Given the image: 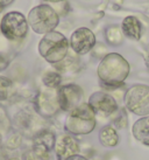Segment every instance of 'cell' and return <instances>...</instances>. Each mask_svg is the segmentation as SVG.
<instances>
[{"label": "cell", "mask_w": 149, "mask_h": 160, "mask_svg": "<svg viewBox=\"0 0 149 160\" xmlns=\"http://www.w3.org/2000/svg\"><path fill=\"white\" fill-rule=\"evenodd\" d=\"M129 63L120 54H107L98 66V77L106 88H118L129 75Z\"/></svg>", "instance_id": "1"}, {"label": "cell", "mask_w": 149, "mask_h": 160, "mask_svg": "<svg viewBox=\"0 0 149 160\" xmlns=\"http://www.w3.org/2000/svg\"><path fill=\"white\" fill-rule=\"evenodd\" d=\"M96 113L89 104L82 103L74 111L69 112L64 128L69 133L82 136L91 133L96 129Z\"/></svg>", "instance_id": "2"}, {"label": "cell", "mask_w": 149, "mask_h": 160, "mask_svg": "<svg viewBox=\"0 0 149 160\" xmlns=\"http://www.w3.org/2000/svg\"><path fill=\"white\" fill-rule=\"evenodd\" d=\"M69 49L68 39L60 32H50L39 43L41 56L49 63H58L65 58Z\"/></svg>", "instance_id": "3"}, {"label": "cell", "mask_w": 149, "mask_h": 160, "mask_svg": "<svg viewBox=\"0 0 149 160\" xmlns=\"http://www.w3.org/2000/svg\"><path fill=\"white\" fill-rule=\"evenodd\" d=\"M28 25L37 34H48L53 32L60 22L56 11L48 5H40L28 14Z\"/></svg>", "instance_id": "4"}, {"label": "cell", "mask_w": 149, "mask_h": 160, "mask_svg": "<svg viewBox=\"0 0 149 160\" xmlns=\"http://www.w3.org/2000/svg\"><path fill=\"white\" fill-rule=\"evenodd\" d=\"M125 105L137 116H149V87L143 84L133 85L125 93Z\"/></svg>", "instance_id": "5"}, {"label": "cell", "mask_w": 149, "mask_h": 160, "mask_svg": "<svg viewBox=\"0 0 149 160\" xmlns=\"http://www.w3.org/2000/svg\"><path fill=\"white\" fill-rule=\"evenodd\" d=\"M0 29L9 40H21L28 32V21L20 12H9L1 19Z\"/></svg>", "instance_id": "6"}, {"label": "cell", "mask_w": 149, "mask_h": 160, "mask_svg": "<svg viewBox=\"0 0 149 160\" xmlns=\"http://www.w3.org/2000/svg\"><path fill=\"white\" fill-rule=\"evenodd\" d=\"M58 103L62 110L68 112L74 111L76 108L82 104L83 99V90L76 84L63 85L57 90Z\"/></svg>", "instance_id": "7"}, {"label": "cell", "mask_w": 149, "mask_h": 160, "mask_svg": "<svg viewBox=\"0 0 149 160\" xmlns=\"http://www.w3.org/2000/svg\"><path fill=\"white\" fill-rule=\"evenodd\" d=\"M96 45V36L89 28L82 27L72 33L70 39V46L74 53L79 55L88 54Z\"/></svg>", "instance_id": "8"}, {"label": "cell", "mask_w": 149, "mask_h": 160, "mask_svg": "<svg viewBox=\"0 0 149 160\" xmlns=\"http://www.w3.org/2000/svg\"><path fill=\"white\" fill-rule=\"evenodd\" d=\"M89 105L94 113L110 116L118 110V104L111 95L103 91H97L90 96Z\"/></svg>", "instance_id": "9"}, {"label": "cell", "mask_w": 149, "mask_h": 160, "mask_svg": "<svg viewBox=\"0 0 149 160\" xmlns=\"http://www.w3.org/2000/svg\"><path fill=\"white\" fill-rule=\"evenodd\" d=\"M54 148L60 160H66L70 157L78 154L79 152L78 142L69 133H62L56 137Z\"/></svg>", "instance_id": "10"}, {"label": "cell", "mask_w": 149, "mask_h": 160, "mask_svg": "<svg viewBox=\"0 0 149 160\" xmlns=\"http://www.w3.org/2000/svg\"><path fill=\"white\" fill-rule=\"evenodd\" d=\"M36 104H37L39 112L42 116H46V117H51L61 109L60 103H58L57 91L55 89L42 91L37 97Z\"/></svg>", "instance_id": "11"}, {"label": "cell", "mask_w": 149, "mask_h": 160, "mask_svg": "<svg viewBox=\"0 0 149 160\" xmlns=\"http://www.w3.org/2000/svg\"><path fill=\"white\" fill-rule=\"evenodd\" d=\"M132 132L137 142L149 146V116H145L136 120L133 125Z\"/></svg>", "instance_id": "12"}, {"label": "cell", "mask_w": 149, "mask_h": 160, "mask_svg": "<svg viewBox=\"0 0 149 160\" xmlns=\"http://www.w3.org/2000/svg\"><path fill=\"white\" fill-rule=\"evenodd\" d=\"M121 29L123 34L132 40H140L142 27L139 19L135 17H127L123 19Z\"/></svg>", "instance_id": "13"}, {"label": "cell", "mask_w": 149, "mask_h": 160, "mask_svg": "<svg viewBox=\"0 0 149 160\" xmlns=\"http://www.w3.org/2000/svg\"><path fill=\"white\" fill-rule=\"evenodd\" d=\"M99 140L106 147H114L119 144V136L112 125L104 126L99 132Z\"/></svg>", "instance_id": "14"}, {"label": "cell", "mask_w": 149, "mask_h": 160, "mask_svg": "<svg viewBox=\"0 0 149 160\" xmlns=\"http://www.w3.org/2000/svg\"><path fill=\"white\" fill-rule=\"evenodd\" d=\"M55 136H54L51 132H42L40 133L35 139V144L34 145H39V146H42L47 150H51L55 145Z\"/></svg>", "instance_id": "15"}, {"label": "cell", "mask_w": 149, "mask_h": 160, "mask_svg": "<svg viewBox=\"0 0 149 160\" xmlns=\"http://www.w3.org/2000/svg\"><path fill=\"white\" fill-rule=\"evenodd\" d=\"M27 160H50L49 150L39 145H34L33 150L27 154Z\"/></svg>", "instance_id": "16"}, {"label": "cell", "mask_w": 149, "mask_h": 160, "mask_svg": "<svg viewBox=\"0 0 149 160\" xmlns=\"http://www.w3.org/2000/svg\"><path fill=\"white\" fill-rule=\"evenodd\" d=\"M42 81H43L44 85H46L47 88H49V89H56L57 87L61 84L62 77L58 72L49 71L47 74H44Z\"/></svg>", "instance_id": "17"}, {"label": "cell", "mask_w": 149, "mask_h": 160, "mask_svg": "<svg viewBox=\"0 0 149 160\" xmlns=\"http://www.w3.org/2000/svg\"><path fill=\"white\" fill-rule=\"evenodd\" d=\"M13 89V83L12 81L7 77L0 76V101H5L11 96Z\"/></svg>", "instance_id": "18"}, {"label": "cell", "mask_w": 149, "mask_h": 160, "mask_svg": "<svg viewBox=\"0 0 149 160\" xmlns=\"http://www.w3.org/2000/svg\"><path fill=\"white\" fill-rule=\"evenodd\" d=\"M7 64H8V62L6 61V58L2 55H0V70H4L5 68L7 67Z\"/></svg>", "instance_id": "19"}, {"label": "cell", "mask_w": 149, "mask_h": 160, "mask_svg": "<svg viewBox=\"0 0 149 160\" xmlns=\"http://www.w3.org/2000/svg\"><path fill=\"white\" fill-rule=\"evenodd\" d=\"M14 0H0V9H4L5 7H7L8 5H11Z\"/></svg>", "instance_id": "20"}, {"label": "cell", "mask_w": 149, "mask_h": 160, "mask_svg": "<svg viewBox=\"0 0 149 160\" xmlns=\"http://www.w3.org/2000/svg\"><path fill=\"white\" fill-rule=\"evenodd\" d=\"M66 160H88L85 157L83 156H79V154H76V156H72L70 158H68Z\"/></svg>", "instance_id": "21"}, {"label": "cell", "mask_w": 149, "mask_h": 160, "mask_svg": "<svg viewBox=\"0 0 149 160\" xmlns=\"http://www.w3.org/2000/svg\"><path fill=\"white\" fill-rule=\"evenodd\" d=\"M44 1H49V2H60L62 0H44Z\"/></svg>", "instance_id": "22"}, {"label": "cell", "mask_w": 149, "mask_h": 160, "mask_svg": "<svg viewBox=\"0 0 149 160\" xmlns=\"http://www.w3.org/2000/svg\"><path fill=\"white\" fill-rule=\"evenodd\" d=\"M8 160H20V159H18V158H11V159H8Z\"/></svg>", "instance_id": "23"}, {"label": "cell", "mask_w": 149, "mask_h": 160, "mask_svg": "<svg viewBox=\"0 0 149 160\" xmlns=\"http://www.w3.org/2000/svg\"><path fill=\"white\" fill-rule=\"evenodd\" d=\"M0 140H1V138H0Z\"/></svg>", "instance_id": "24"}]
</instances>
